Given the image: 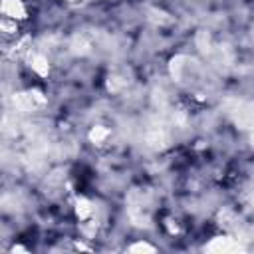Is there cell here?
<instances>
[{
  "label": "cell",
  "instance_id": "obj_1",
  "mask_svg": "<svg viewBox=\"0 0 254 254\" xmlns=\"http://www.w3.org/2000/svg\"><path fill=\"white\" fill-rule=\"evenodd\" d=\"M2 12H4V18L22 20L26 18V0H4Z\"/></svg>",
  "mask_w": 254,
  "mask_h": 254
}]
</instances>
